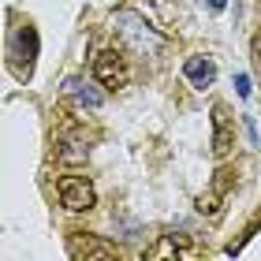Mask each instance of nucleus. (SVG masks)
<instances>
[{
  "instance_id": "obj_3",
  "label": "nucleus",
  "mask_w": 261,
  "mask_h": 261,
  "mask_svg": "<svg viewBox=\"0 0 261 261\" xmlns=\"http://www.w3.org/2000/svg\"><path fill=\"white\" fill-rule=\"evenodd\" d=\"M120 22H123V27H120V30L127 34V38H130V41H135V49H138L142 56H149V53H157V49H161V45H164V41H161V38H157V34H153V30L146 27V22H142V19H138V15H127V11H123V15H120Z\"/></svg>"
},
{
  "instance_id": "obj_2",
  "label": "nucleus",
  "mask_w": 261,
  "mask_h": 261,
  "mask_svg": "<svg viewBox=\"0 0 261 261\" xmlns=\"http://www.w3.org/2000/svg\"><path fill=\"white\" fill-rule=\"evenodd\" d=\"M56 191H60V205H64V209H71V213L93 209V201H97V194H93L90 179H82V175H64Z\"/></svg>"
},
{
  "instance_id": "obj_6",
  "label": "nucleus",
  "mask_w": 261,
  "mask_h": 261,
  "mask_svg": "<svg viewBox=\"0 0 261 261\" xmlns=\"http://www.w3.org/2000/svg\"><path fill=\"white\" fill-rule=\"evenodd\" d=\"M67 250H71V257H120V250L116 246H109V243H101V239H93V235H71V243H67Z\"/></svg>"
},
{
  "instance_id": "obj_12",
  "label": "nucleus",
  "mask_w": 261,
  "mask_h": 261,
  "mask_svg": "<svg viewBox=\"0 0 261 261\" xmlns=\"http://www.w3.org/2000/svg\"><path fill=\"white\" fill-rule=\"evenodd\" d=\"M224 4H228V0H209V8H213V11H220Z\"/></svg>"
},
{
  "instance_id": "obj_5",
  "label": "nucleus",
  "mask_w": 261,
  "mask_h": 261,
  "mask_svg": "<svg viewBox=\"0 0 261 261\" xmlns=\"http://www.w3.org/2000/svg\"><path fill=\"white\" fill-rule=\"evenodd\" d=\"M56 157L60 161H67V164H79V161H86L90 157V138L82 135V130H60V138H56Z\"/></svg>"
},
{
  "instance_id": "obj_1",
  "label": "nucleus",
  "mask_w": 261,
  "mask_h": 261,
  "mask_svg": "<svg viewBox=\"0 0 261 261\" xmlns=\"http://www.w3.org/2000/svg\"><path fill=\"white\" fill-rule=\"evenodd\" d=\"M93 79H97L105 90H123V86H127V79H130L127 60H123V56L116 53V49L97 53V60H93Z\"/></svg>"
},
{
  "instance_id": "obj_7",
  "label": "nucleus",
  "mask_w": 261,
  "mask_h": 261,
  "mask_svg": "<svg viewBox=\"0 0 261 261\" xmlns=\"http://www.w3.org/2000/svg\"><path fill=\"white\" fill-rule=\"evenodd\" d=\"M183 75L194 82L198 90L213 86V79H217V67H213V60H205V56H191V60L183 64Z\"/></svg>"
},
{
  "instance_id": "obj_9",
  "label": "nucleus",
  "mask_w": 261,
  "mask_h": 261,
  "mask_svg": "<svg viewBox=\"0 0 261 261\" xmlns=\"http://www.w3.org/2000/svg\"><path fill=\"white\" fill-rule=\"evenodd\" d=\"M67 90H75V93H79V101H82V105H90V109H97V105L105 101V97H101V93H97V90H90V86H82V82H67Z\"/></svg>"
},
{
  "instance_id": "obj_10",
  "label": "nucleus",
  "mask_w": 261,
  "mask_h": 261,
  "mask_svg": "<svg viewBox=\"0 0 261 261\" xmlns=\"http://www.w3.org/2000/svg\"><path fill=\"white\" fill-rule=\"evenodd\" d=\"M250 53H254V67H257V75H261V30L254 34V45H250Z\"/></svg>"
},
{
  "instance_id": "obj_8",
  "label": "nucleus",
  "mask_w": 261,
  "mask_h": 261,
  "mask_svg": "<svg viewBox=\"0 0 261 261\" xmlns=\"http://www.w3.org/2000/svg\"><path fill=\"white\" fill-rule=\"evenodd\" d=\"M220 201H224V194H220V191L201 194V198H198V213H201V217H217V213H220Z\"/></svg>"
},
{
  "instance_id": "obj_11",
  "label": "nucleus",
  "mask_w": 261,
  "mask_h": 261,
  "mask_svg": "<svg viewBox=\"0 0 261 261\" xmlns=\"http://www.w3.org/2000/svg\"><path fill=\"white\" fill-rule=\"evenodd\" d=\"M235 86H239V97H250V79H246V75L235 79Z\"/></svg>"
},
{
  "instance_id": "obj_4",
  "label": "nucleus",
  "mask_w": 261,
  "mask_h": 261,
  "mask_svg": "<svg viewBox=\"0 0 261 261\" xmlns=\"http://www.w3.org/2000/svg\"><path fill=\"white\" fill-rule=\"evenodd\" d=\"M235 146V127H231V116L224 105L213 109V157H228Z\"/></svg>"
}]
</instances>
